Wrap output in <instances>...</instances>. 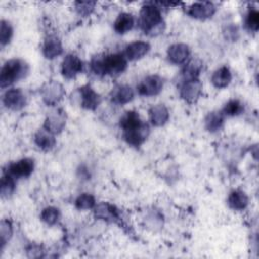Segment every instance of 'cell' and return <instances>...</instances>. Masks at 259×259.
Here are the masks:
<instances>
[{
    "mask_svg": "<svg viewBox=\"0 0 259 259\" xmlns=\"http://www.w3.org/2000/svg\"><path fill=\"white\" fill-rule=\"evenodd\" d=\"M163 88V80L157 75H151L144 78L137 86L138 92L143 96H154L159 94Z\"/></svg>",
    "mask_w": 259,
    "mask_h": 259,
    "instance_id": "7",
    "label": "cell"
},
{
    "mask_svg": "<svg viewBox=\"0 0 259 259\" xmlns=\"http://www.w3.org/2000/svg\"><path fill=\"white\" fill-rule=\"evenodd\" d=\"M3 105L11 110H20L26 104V97L19 88H10L2 96Z\"/></svg>",
    "mask_w": 259,
    "mask_h": 259,
    "instance_id": "5",
    "label": "cell"
},
{
    "mask_svg": "<svg viewBox=\"0 0 259 259\" xmlns=\"http://www.w3.org/2000/svg\"><path fill=\"white\" fill-rule=\"evenodd\" d=\"M249 202L248 196L241 190H233L228 197V204L235 210H243L247 207Z\"/></svg>",
    "mask_w": 259,
    "mask_h": 259,
    "instance_id": "23",
    "label": "cell"
},
{
    "mask_svg": "<svg viewBox=\"0 0 259 259\" xmlns=\"http://www.w3.org/2000/svg\"><path fill=\"white\" fill-rule=\"evenodd\" d=\"M150 51V45L146 41L136 40L126 46L124 51V57L130 61H137L142 59Z\"/></svg>",
    "mask_w": 259,
    "mask_h": 259,
    "instance_id": "15",
    "label": "cell"
},
{
    "mask_svg": "<svg viewBox=\"0 0 259 259\" xmlns=\"http://www.w3.org/2000/svg\"><path fill=\"white\" fill-rule=\"evenodd\" d=\"M134 98V91L127 85H117L111 92V99L117 104H125Z\"/></svg>",
    "mask_w": 259,
    "mask_h": 259,
    "instance_id": "20",
    "label": "cell"
},
{
    "mask_svg": "<svg viewBox=\"0 0 259 259\" xmlns=\"http://www.w3.org/2000/svg\"><path fill=\"white\" fill-rule=\"evenodd\" d=\"M15 189V178L5 172L1 178V196L8 198L12 195Z\"/></svg>",
    "mask_w": 259,
    "mask_h": 259,
    "instance_id": "26",
    "label": "cell"
},
{
    "mask_svg": "<svg viewBox=\"0 0 259 259\" xmlns=\"http://www.w3.org/2000/svg\"><path fill=\"white\" fill-rule=\"evenodd\" d=\"M83 69V63L80 58L74 54H68L62 62L61 72L62 75L67 79L75 78L81 73Z\"/></svg>",
    "mask_w": 259,
    "mask_h": 259,
    "instance_id": "8",
    "label": "cell"
},
{
    "mask_svg": "<svg viewBox=\"0 0 259 259\" xmlns=\"http://www.w3.org/2000/svg\"><path fill=\"white\" fill-rule=\"evenodd\" d=\"M201 91L202 84L199 81V79L184 80L179 88L180 97L188 103L195 102L199 98Z\"/></svg>",
    "mask_w": 259,
    "mask_h": 259,
    "instance_id": "4",
    "label": "cell"
},
{
    "mask_svg": "<svg viewBox=\"0 0 259 259\" xmlns=\"http://www.w3.org/2000/svg\"><path fill=\"white\" fill-rule=\"evenodd\" d=\"M66 125V115L65 112L61 109H57L51 112L44 123V128L53 135L59 134L63 131Z\"/></svg>",
    "mask_w": 259,
    "mask_h": 259,
    "instance_id": "10",
    "label": "cell"
},
{
    "mask_svg": "<svg viewBox=\"0 0 259 259\" xmlns=\"http://www.w3.org/2000/svg\"><path fill=\"white\" fill-rule=\"evenodd\" d=\"M63 52V46L60 38L56 35H49L46 37L42 45V54L47 59H55Z\"/></svg>",
    "mask_w": 259,
    "mask_h": 259,
    "instance_id": "16",
    "label": "cell"
},
{
    "mask_svg": "<svg viewBox=\"0 0 259 259\" xmlns=\"http://www.w3.org/2000/svg\"><path fill=\"white\" fill-rule=\"evenodd\" d=\"M59 218H60L59 209L54 206L45 207L40 213V219L48 225H55L58 222Z\"/></svg>",
    "mask_w": 259,
    "mask_h": 259,
    "instance_id": "28",
    "label": "cell"
},
{
    "mask_svg": "<svg viewBox=\"0 0 259 259\" xmlns=\"http://www.w3.org/2000/svg\"><path fill=\"white\" fill-rule=\"evenodd\" d=\"M243 109H244V107H243L242 103L237 99H233L226 103L222 112L224 115L235 116V115L240 114L243 111Z\"/></svg>",
    "mask_w": 259,
    "mask_h": 259,
    "instance_id": "31",
    "label": "cell"
},
{
    "mask_svg": "<svg viewBox=\"0 0 259 259\" xmlns=\"http://www.w3.org/2000/svg\"><path fill=\"white\" fill-rule=\"evenodd\" d=\"M135 25V18L128 12H121L113 23V28L118 34H123L130 31Z\"/></svg>",
    "mask_w": 259,
    "mask_h": 259,
    "instance_id": "21",
    "label": "cell"
},
{
    "mask_svg": "<svg viewBox=\"0 0 259 259\" xmlns=\"http://www.w3.org/2000/svg\"><path fill=\"white\" fill-rule=\"evenodd\" d=\"M149 117L153 125L162 126L169 119V111L164 104H156L150 108Z\"/></svg>",
    "mask_w": 259,
    "mask_h": 259,
    "instance_id": "18",
    "label": "cell"
},
{
    "mask_svg": "<svg viewBox=\"0 0 259 259\" xmlns=\"http://www.w3.org/2000/svg\"><path fill=\"white\" fill-rule=\"evenodd\" d=\"M215 12V6L211 2L193 3L187 10V14L195 19H206L211 17Z\"/></svg>",
    "mask_w": 259,
    "mask_h": 259,
    "instance_id": "13",
    "label": "cell"
},
{
    "mask_svg": "<svg viewBox=\"0 0 259 259\" xmlns=\"http://www.w3.org/2000/svg\"><path fill=\"white\" fill-rule=\"evenodd\" d=\"M149 125L145 122H143L140 126L133 128L131 131L122 132V136L124 141L134 147H139L141 146L147 139L149 135Z\"/></svg>",
    "mask_w": 259,
    "mask_h": 259,
    "instance_id": "11",
    "label": "cell"
},
{
    "mask_svg": "<svg viewBox=\"0 0 259 259\" xmlns=\"http://www.w3.org/2000/svg\"><path fill=\"white\" fill-rule=\"evenodd\" d=\"M201 63L197 60L189 61L182 70V75L184 80H193L198 79V76L201 71Z\"/></svg>",
    "mask_w": 259,
    "mask_h": 259,
    "instance_id": "25",
    "label": "cell"
},
{
    "mask_svg": "<svg viewBox=\"0 0 259 259\" xmlns=\"http://www.w3.org/2000/svg\"><path fill=\"white\" fill-rule=\"evenodd\" d=\"M139 23L143 31L151 36L160 34L165 26L161 9L154 3H147L142 7Z\"/></svg>",
    "mask_w": 259,
    "mask_h": 259,
    "instance_id": "2",
    "label": "cell"
},
{
    "mask_svg": "<svg viewBox=\"0 0 259 259\" xmlns=\"http://www.w3.org/2000/svg\"><path fill=\"white\" fill-rule=\"evenodd\" d=\"M1 244L2 247L9 241L12 236V225L8 220H3L1 223Z\"/></svg>",
    "mask_w": 259,
    "mask_h": 259,
    "instance_id": "32",
    "label": "cell"
},
{
    "mask_svg": "<svg viewBox=\"0 0 259 259\" xmlns=\"http://www.w3.org/2000/svg\"><path fill=\"white\" fill-rule=\"evenodd\" d=\"M126 58L118 53L96 56L90 63L91 70L98 76H118L126 69Z\"/></svg>",
    "mask_w": 259,
    "mask_h": 259,
    "instance_id": "1",
    "label": "cell"
},
{
    "mask_svg": "<svg viewBox=\"0 0 259 259\" xmlns=\"http://www.w3.org/2000/svg\"><path fill=\"white\" fill-rule=\"evenodd\" d=\"M205 128L210 133H215L220 131L224 124V114L223 112L212 111L209 112L204 119Z\"/></svg>",
    "mask_w": 259,
    "mask_h": 259,
    "instance_id": "24",
    "label": "cell"
},
{
    "mask_svg": "<svg viewBox=\"0 0 259 259\" xmlns=\"http://www.w3.org/2000/svg\"><path fill=\"white\" fill-rule=\"evenodd\" d=\"M34 143L40 150L50 151L55 147L56 139L52 133L42 128L35 134Z\"/></svg>",
    "mask_w": 259,
    "mask_h": 259,
    "instance_id": "22",
    "label": "cell"
},
{
    "mask_svg": "<svg viewBox=\"0 0 259 259\" xmlns=\"http://www.w3.org/2000/svg\"><path fill=\"white\" fill-rule=\"evenodd\" d=\"M232 80V73L227 66H223L217 69L211 75V83L215 88H225L227 87Z\"/></svg>",
    "mask_w": 259,
    "mask_h": 259,
    "instance_id": "19",
    "label": "cell"
},
{
    "mask_svg": "<svg viewBox=\"0 0 259 259\" xmlns=\"http://www.w3.org/2000/svg\"><path fill=\"white\" fill-rule=\"evenodd\" d=\"M95 6V2H89V1H79L75 3V8L76 11L82 15V16H87L89 15Z\"/></svg>",
    "mask_w": 259,
    "mask_h": 259,
    "instance_id": "33",
    "label": "cell"
},
{
    "mask_svg": "<svg viewBox=\"0 0 259 259\" xmlns=\"http://www.w3.org/2000/svg\"><path fill=\"white\" fill-rule=\"evenodd\" d=\"M75 206L80 210H88L95 206V198L90 193H82L75 200Z\"/></svg>",
    "mask_w": 259,
    "mask_h": 259,
    "instance_id": "27",
    "label": "cell"
},
{
    "mask_svg": "<svg viewBox=\"0 0 259 259\" xmlns=\"http://www.w3.org/2000/svg\"><path fill=\"white\" fill-rule=\"evenodd\" d=\"M79 97L81 106L89 110L97 108L101 101L100 96L89 85H85L79 88Z\"/></svg>",
    "mask_w": 259,
    "mask_h": 259,
    "instance_id": "12",
    "label": "cell"
},
{
    "mask_svg": "<svg viewBox=\"0 0 259 259\" xmlns=\"http://www.w3.org/2000/svg\"><path fill=\"white\" fill-rule=\"evenodd\" d=\"M29 72L28 65L20 59H10L4 63L0 73L1 88H6L24 78Z\"/></svg>",
    "mask_w": 259,
    "mask_h": 259,
    "instance_id": "3",
    "label": "cell"
},
{
    "mask_svg": "<svg viewBox=\"0 0 259 259\" xmlns=\"http://www.w3.org/2000/svg\"><path fill=\"white\" fill-rule=\"evenodd\" d=\"M190 56V49L185 44H174L169 47L167 57L172 64H184Z\"/></svg>",
    "mask_w": 259,
    "mask_h": 259,
    "instance_id": "14",
    "label": "cell"
},
{
    "mask_svg": "<svg viewBox=\"0 0 259 259\" xmlns=\"http://www.w3.org/2000/svg\"><path fill=\"white\" fill-rule=\"evenodd\" d=\"M95 217L106 222H116L119 219L118 210L110 203L101 202L94 208Z\"/></svg>",
    "mask_w": 259,
    "mask_h": 259,
    "instance_id": "17",
    "label": "cell"
},
{
    "mask_svg": "<svg viewBox=\"0 0 259 259\" xmlns=\"http://www.w3.org/2000/svg\"><path fill=\"white\" fill-rule=\"evenodd\" d=\"M245 24L246 27L249 30L252 31H257L259 27V12L255 8H250L246 14V19H245Z\"/></svg>",
    "mask_w": 259,
    "mask_h": 259,
    "instance_id": "29",
    "label": "cell"
},
{
    "mask_svg": "<svg viewBox=\"0 0 259 259\" xmlns=\"http://www.w3.org/2000/svg\"><path fill=\"white\" fill-rule=\"evenodd\" d=\"M34 169V162L30 158H23L16 162L11 163L6 172L13 176L14 178H26L28 177Z\"/></svg>",
    "mask_w": 259,
    "mask_h": 259,
    "instance_id": "9",
    "label": "cell"
},
{
    "mask_svg": "<svg viewBox=\"0 0 259 259\" xmlns=\"http://www.w3.org/2000/svg\"><path fill=\"white\" fill-rule=\"evenodd\" d=\"M65 90L57 81H50L41 88V97L46 104L56 105L64 96Z\"/></svg>",
    "mask_w": 259,
    "mask_h": 259,
    "instance_id": "6",
    "label": "cell"
},
{
    "mask_svg": "<svg viewBox=\"0 0 259 259\" xmlns=\"http://www.w3.org/2000/svg\"><path fill=\"white\" fill-rule=\"evenodd\" d=\"M13 35V28L9 21L2 19L1 20V28H0V42L1 46L4 47L10 42Z\"/></svg>",
    "mask_w": 259,
    "mask_h": 259,
    "instance_id": "30",
    "label": "cell"
}]
</instances>
